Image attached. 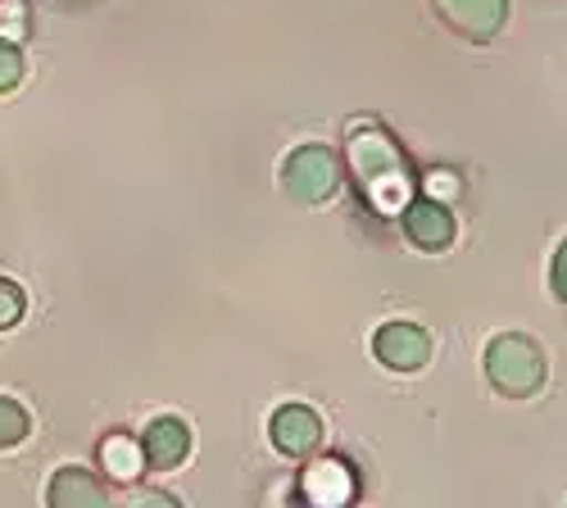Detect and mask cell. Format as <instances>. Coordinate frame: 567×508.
Wrapping results in <instances>:
<instances>
[{
  "instance_id": "6da1fadb",
  "label": "cell",
  "mask_w": 567,
  "mask_h": 508,
  "mask_svg": "<svg viewBox=\"0 0 567 508\" xmlns=\"http://www.w3.org/2000/svg\"><path fill=\"white\" fill-rule=\"evenodd\" d=\"M350 168L363 182V191L372 196L377 209H400L409 200V177H404V159L395 151V142L372 127V123H354L350 127V142H346Z\"/></svg>"
},
{
  "instance_id": "7a4b0ae2",
  "label": "cell",
  "mask_w": 567,
  "mask_h": 508,
  "mask_svg": "<svg viewBox=\"0 0 567 508\" xmlns=\"http://www.w3.org/2000/svg\"><path fill=\"white\" fill-rule=\"evenodd\" d=\"M482 367H486V382L504 395V400H532L545 377H549V363H545V350L523 336V332H499L486 354H482Z\"/></svg>"
},
{
  "instance_id": "3957f363",
  "label": "cell",
  "mask_w": 567,
  "mask_h": 508,
  "mask_svg": "<svg viewBox=\"0 0 567 508\" xmlns=\"http://www.w3.org/2000/svg\"><path fill=\"white\" fill-rule=\"evenodd\" d=\"M281 191L296 205H327L341 191V159L327 146H300L281 164Z\"/></svg>"
},
{
  "instance_id": "277c9868",
  "label": "cell",
  "mask_w": 567,
  "mask_h": 508,
  "mask_svg": "<svg viewBox=\"0 0 567 508\" xmlns=\"http://www.w3.org/2000/svg\"><path fill=\"white\" fill-rule=\"evenodd\" d=\"M372 354L382 359L391 373H422V367L432 363V336L417 328V322H386V328H377L372 336Z\"/></svg>"
},
{
  "instance_id": "5b68a950",
  "label": "cell",
  "mask_w": 567,
  "mask_h": 508,
  "mask_svg": "<svg viewBox=\"0 0 567 508\" xmlns=\"http://www.w3.org/2000/svg\"><path fill=\"white\" fill-rule=\"evenodd\" d=\"M432 14L467 41H491L504 28V0H432Z\"/></svg>"
},
{
  "instance_id": "8992f818",
  "label": "cell",
  "mask_w": 567,
  "mask_h": 508,
  "mask_svg": "<svg viewBox=\"0 0 567 508\" xmlns=\"http://www.w3.org/2000/svg\"><path fill=\"white\" fill-rule=\"evenodd\" d=\"M400 222H404V237L427 255L450 250V241H454V214L441 200H404Z\"/></svg>"
},
{
  "instance_id": "52a82bcc",
  "label": "cell",
  "mask_w": 567,
  "mask_h": 508,
  "mask_svg": "<svg viewBox=\"0 0 567 508\" xmlns=\"http://www.w3.org/2000/svg\"><path fill=\"white\" fill-rule=\"evenodd\" d=\"M268 432H272V445L281 454H291V458H305V454H313L322 445V418L305 404H281L272 413Z\"/></svg>"
},
{
  "instance_id": "ba28073f",
  "label": "cell",
  "mask_w": 567,
  "mask_h": 508,
  "mask_svg": "<svg viewBox=\"0 0 567 508\" xmlns=\"http://www.w3.org/2000/svg\"><path fill=\"white\" fill-rule=\"evenodd\" d=\"M141 454H146V464L168 473L177 464H186V454H192V427L182 418H155L141 436Z\"/></svg>"
},
{
  "instance_id": "9c48e42d",
  "label": "cell",
  "mask_w": 567,
  "mask_h": 508,
  "mask_svg": "<svg viewBox=\"0 0 567 508\" xmlns=\"http://www.w3.org/2000/svg\"><path fill=\"white\" fill-rule=\"evenodd\" d=\"M350 495H354V473L341 458H318L305 473V499L313 504H346Z\"/></svg>"
},
{
  "instance_id": "30bf717a",
  "label": "cell",
  "mask_w": 567,
  "mask_h": 508,
  "mask_svg": "<svg viewBox=\"0 0 567 508\" xmlns=\"http://www.w3.org/2000/svg\"><path fill=\"white\" fill-rule=\"evenodd\" d=\"M51 504H55V508H101V504H105V490L91 481V473L64 468V473H55V481H51Z\"/></svg>"
},
{
  "instance_id": "8fae6325",
  "label": "cell",
  "mask_w": 567,
  "mask_h": 508,
  "mask_svg": "<svg viewBox=\"0 0 567 508\" xmlns=\"http://www.w3.org/2000/svg\"><path fill=\"white\" fill-rule=\"evenodd\" d=\"M101 464H105V473H110L114 481H136L141 468H146V454H141V445L127 440V436H110V440L101 445Z\"/></svg>"
},
{
  "instance_id": "7c38bea8",
  "label": "cell",
  "mask_w": 567,
  "mask_h": 508,
  "mask_svg": "<svg viewBox=\"0 0 567 508\" xmlns=\"http://www.w3.org/2000/svg\"><path fill=\"white\" fill-rule=\"evenodd\" d=\"M28 436V413L14 400H0V449H10Z\"/></svg>"
},
{
  "instance_id": "4fadbf2b",
  "label": "cell",
  "mask_w": 567,
  "mask_h": 508,
  "mask_svg": "<svg viewBox=\"0 0 567 508\" xmlns=\"http://www.w3.org/2000/svg\"><path fill=\"white\" fill-rule=\"evenodd\" d=\"M23 82V55L14 51L10 41H0V91H10Z\"/></svg>"
},
{
  "instance_id": "5bb4252c",
  "label": "cell",
  "mask_w": 567,
  "mask_h": 508,
  "mask_svg": "<svg viewBox=\"0 0 567 508\" xmlns=\"http://www.w3.org/2000/svg\"><path fill=\"white\" fill-rule=\"evenodd\" d=\"M23 318V291L14 282H0V328H14Z\"/></svg>"
},
{
  "instance_id": "9a60e30c",
  "label": "cell",
  "mask_w": 567,
  "mask_h": 508,
  "mask_svg": "<svg viewBox=\"0 0 567 508\" xmlns=\"http://www.w3.org/2000/svg\"><path fill=\"white\" fill-rule=\"evenodd\" d=\"M549 291L558 300H567V241L554 250V263H549Z\"/></svg>"
},
{
  "instance_id": "2e32d148",
  "label": "cell",
  "mask_w": 567,
  "mask_h": 508,
  "mask_svg": "<svg viewBox=\"0 0 567 508\" xmlns=\"http://www.w3.org/2000/svg\"><path fill=\"white\" fill-rule=\"evenodd\" d=\"M432 187L454 196V191H458V177H454V173H432Z\"/></svg>"
}]
</instances>
